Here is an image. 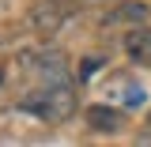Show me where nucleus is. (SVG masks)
Wrapping results in <instances>:
<instances>
[{
  "label": "nucleus",
  "instance_id": "nucleus-1",
  "mask_svg": "<svg viewBox=\"0 0 151 147\" xmlns=\"http://www.w3.org/2000/svg\"><path fill=\"white\" fill-rule=\"evenodd\" d=\"M19 110L45 121V125H60L76 113V91L68 79L64 83H38L34 91H27L19 98Z\"/></svg>",
  "mask_w": 151,
  "mask_h": 147
},
{
  "label": "nucleus",
  "instance_id": "nucleus-2",
  "mask_svg": "<svg viewBox=\"0 0 151 147\" xmlns=\"http://www.w3.org/2000/svg\"><path fill=\"white\" fill-rule=\"evenodd\" d=\"M15 60L23 64L27 75H34L38 83H64V79H68V60H64L60 49H45V45H38V49H19Z\"/></svg>",
  "mask_w": 151,
  "mask_h": 147
},
{
  "label": "nucleus",
  "instance_id": "nucleus-3",
  "mask_svg": "<svg viewBox=\"0 0 151 147\" xmlns=\"http://www.w3.org/2000/svg\"><path fill=\"white\" fill-rule=\"evenodd\" d=\"M147 23V4H117L113 11L102 15V30H117V27H140Z\"/></svg>",
  "mask_w": 151,
  "mask_h": 147
},
{
  "label": "nucleus",
  "instance_id": "nucleus-4",
  "mask_svg": "<svg viewBox=\"0 0 151 147\" xmlns=\"http://www.w3.org/2000/svg\"><path fill=\"white\" fill-rule=\"evenodd\" d=\"M83 117H87V125H91L94 132H121V128H125V113H121V106H117V102L91 106Z\"/></svg>",
  "mask_w": 151,
  "mask_h": 147
},
{
  "label": "nucleus",
  "instance_id": "nucleus-5",
  "mask_svg": "<svg viewBox=\"0 0 151 147\" xmlns=\"http://www.w3.org/2000/svg\"><path fill=\"white\" fill-rule=\"evenodd\" d=\"M60 23H64V11H60V4H38L34 11H30V27H34V34H42V38H49V34H57L60 30Z\"/></svg>",
  "mask_w": 151,
  "mask_h": 147
},
{
  "label": "nucleus",
  "instance_id": "nucleus-6",
  "mask_svg": "<svg viewBox=\"0 0 151 147\" xmlns=\"http://www.w3.org/2000/svg\"><path fill=\"white\" fill-rule=\"evenodd\" d=\"M125 53L132 64H151V27H132L125 34Z\"/></svg>",
  "mask_w": 151,
  "mask_h": 147
},
{
  "label": "nucleus",
  "instance_id": "nucleus-7",
  "mask_svg": "<svg viewBox=\"0 0 151 147\" xmlns=\"http://www.w3.org/2000/svg\"><path fill=\"white\" fill-rule=\"evenodd\" d=\"M110 102H117V106H125V110H136V106H144V87L140 83H129L125 75H117V79H110Z\"/></svg>",
  "mask_w": 151,
  "mask_h": 147
},
{
  "label": "nucleus",
  "instance_id": "nucleus-8",
  "mask_svg": "<svg viewBox=\"0 0 151 147\" xmlns=\"http://www.w3.org/2000/svg\"><path fill=\"white\" fill-rule=\"evenodd\" d=\"M102 64H106L102 57H87V60H83V72H79V75L87 79V75H94V72H98V68H102Z\"/></svg>",
  "mask_w": 151,
  "mask_h": 147
},
{
  "label": "nucleus",
  "instance_id": "nucleus-9",
  "mask_svg": "<svg viewBox=\"0 0 151 147\" xmlns=\"http://www.w3.org/2000/svg\"><path fill=\"white\" fill-rule=\"evenodd\" d=\"M147 132H151V113H147Z\"/></svg>",
  "mask_w": 151,
  "mask_h": 147
},
{
  "label": "nucleus",
  "instance_id": "nucleus-10",
  "mask_svg": "<svg viewBox=\"0 0 151 147\" xmlns=\"http://www.w3.org/2000/svg\"><path fill=\"white\" fill-rule=\"evenodd\" d=\"M0 83H4V68H0Z\"/></svg>",
  "mask_w": 151,
  "mask_h": 147
}]
</instances>
